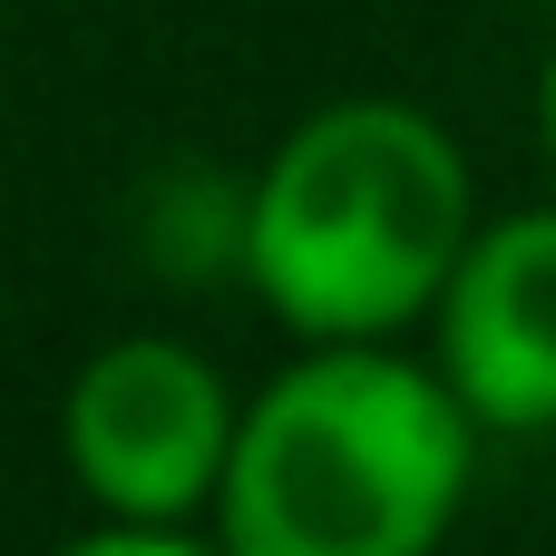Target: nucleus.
I'll return each instance as SVG.
<instances>
[{
  "instance_id": "obj_5",
  "label": "nucleus",
  "mask_w": 556,
  "mask_h": 556,
  "mask_svg": "<svg viewBox=\"0 0 556 556\" xmlns=\"http://www.w3.org/2000/svg\"><path fill=\"white\" fill-rule=\"evenodd\" d=\"M59 556H225V547H205V538H186V528H137V518H108L98 538H78V547H59Z\"/></svg>"
},
{
  "instance_id": "obj_1",
  "label": "nucleus",
  "mask_w": 556,
  "mask_h": 556,
  "mask_svg": "<svg viewBox=\"0 0 556 556\" xmlns=\"http://www.w3.org/2000/svg\"><path fill=\"white\" fill-rule=\"evenodd\" d=\"M479 440L489 430L459 410L440 362H410L391 342H303V362L274 371L235 420L215 547L440 556L469 508Z\"/></svg>"
},
{
  "instance_id": "obj_4",
  "label": "nucleus",
  "mask_w": 556,
  "mask_h": 556,
  "mask_svg": "<svg viewBox=\"0 0 556 556\" xmlns=\"http://www.w3.org/2000/svg\"><path fill=\"white\" fill-rule=\"evenodd\" d=\"M430 323H440V381L489 440L556 430V195L469 225Z\"/></svg>"
},
{
  "instance_id": "obj_6",
  "label": "nucleus",
  "mask_w": 556,
  "mask_h": 556,
  "mask_svg": "<svg viewBox=\"0 0 556 556\" xmlns=\"http://www.w3.org/2000/svg\"><path fill=\"white\" fill-rule=\"evenodd\" d=\"M538 156H547V186H556V49L538 68Z\"/></svg>"
},
{
  "instance_id": "obj_3",
  "label": "nucleus",
  "mask_w": 556,
  "mask_h": 556,
  "mask_svg": "<svg viewBox=\"0 0 556 556\" xmlns=\"http://www.w3.org/2000/svg\"><path fill=\"white\" fill-rule=\"evenodd\" d=\"M235 420H244V401L225 391V371H215L205 352L156 342V332H127V342L88 352V371L68 381L59 440H68L78 489H88L108 518L186 528V518L215 508V489H225Z\"/></svg>"
},
{
  "instance_id": "obj_2",
  "label": "nucleus",
  "mask_w": 556,
  "mask_h": 556,
  "mask_svg": "<svg viewBox=\"0 0 556 556\" xmlns=\"http://www.w3.org/2000/svg\"><path fill=\"white\" fill-rule=\"evenodd\" d=\"M479 225L459 137L410 98L313 108L244 195V274L303 342L410 332Z\"/></svg>"
}]
</instances>
